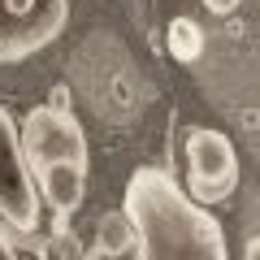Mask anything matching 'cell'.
Masks as SVG:
<instances>
[{
    "instance_id": "1",
    "label": "cell",
    "mask_w": 260,
    "mask_h": 260,
    "mask_svg": "<svg viewBox=\"0 0 260 260\" xmlns=\"http://www.w3.org/2000/svg\"><path fill=\"white\" fill-rule=\"evenodd\" d=\"M121 221L130 225L139 260H225L230 251L221 221L156 165L130 174Z\"/></svg>"
},
{
    "instance_id": "2",
    "label": "cell",
    "mask_w": 260,
    "mask_h": 260,
    "mask_svg": "<svg viewBox=\"0 0 260 260\" xmlns=\"http://www.w3.org/2000/svg\"><path fill=\"white\" fill-rule=\"evenodd\" d=\"M39 213H44V200H39L35 174H30L26 152H22L18 121L0 104V221H9L18 234H35Z\"/></svg>"
},
{
    "instance_id": "3",
    "label": "cell",
    "mask_w": 260,
    "mask_h": 260,
    "mask_svg": "<svg viewBox=\"0 0 260 260\" xmlns=\"http://www.w3.org/2000/svg\"><path fill=\"white\" fill-rule=\"evenodd\" d=\"M70 22V0H0V65L44 52Z\"/></svg>"
},
{
    "instance_id": "4",
    "label": "cell",
    "mask_w": 260,
    "mask_h": 260,
    "mask_svg": "<svg viewBox=\"0 0 260 260\" xmlns=\"http://www.w3.org/2000/svg\"><path fill=\"white\" fill-rule=\"evenodd\" d=\"M22 152H26L30 174L52 160H70V165H87V139L83 126L70 109H56V104H35V109L22 117L18 126Z\"/></svg>"
},
{
    "instance_id": "5",
    "label": "cell",
    "mask_w": 260,
    "mask_h": 260,
    "mask_svg": "<svg viewBox=\"0 0 260 260\" xmlns=\"http://www.w3.org/2000/svg\"><path fill=\"white\" fill-rule=\"evenodd\" d=\"M186 186L204 208L225 204L239 186V152L221 130H191L186 135Z\"/></svg>"
},
{
    "instance_id": "6",
    "label": "cell",
    "mask_w": 260,
    "mask_h": 260,
    "mask_svg": "<svg viewBox=\"0 0 260 260\" xmlns=\"http://www.w3.org/2000/svg\"><path fill=\"white\" fill-rule=\"evenodd\" d=\"M35 186H39L44 208H52L56 217H74L83 208V195H87V165L52 160V165L35 169Z\"/></svg>"
},
{
    "instance_id": "7",
    "label": "cell",
    "mask_w": 260,
    "mask_h": 260,
    "mask_svg": "<svg viewBox=\"0 0 260 260\" xmlns=\"http://www.w3.org/2000/svg\"><path fill=\"white\" fill-rule=\"evenodd\" d=\"M9 230H13L9 221L0 225V260H13V256H18V247H13V243H9Z\"/></svg>"
},
{
    "instance_id": "8",
    "label": "cell",
    "mask_w": 260,
    "mask_h": 260,
    "mask_svg": "<svg viewBox=\"0 0 260 260\" xmlns=\"http://www.w3.org/2000/svg\"><path fill=\"white\" fill-rule=\"evenodd\" d=\"M204 5H208V13H221V18H225V13H234V9H239L243 0H204Z\"/></svg>"
}]
</instances>
